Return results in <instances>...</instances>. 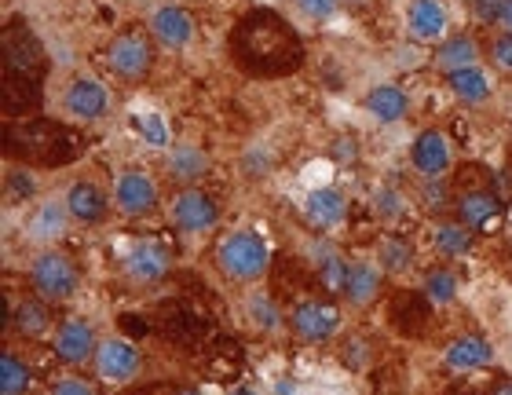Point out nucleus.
Masks as SVG:
<instances>
[{"label":"nucleus","instance_id":"obj_23","mask_svg":"<svg viewBox=\"0 0 512 395\" xmlns=\"http://www.w3.org/2000/svg\"><path fill=\"white\" fill-rule=\"evenodd\" d=\"M447 88L458 103H465V107H480V103L491 99L494 85H491V77H487V70H480V66H465V70L447 74Z\"/></svg>","mask_w":512,"mask_h":395},{"label":"nucleus","instance_id":"obj_18","mask_svg":"<svg viewBox=\"0 0 512 395\" xmlns=\"http://www.w3.org/2000/svg\"><path fill=\"white\" fill-rule=\"evenodd\" d=\"M491 359H494V348L480 333H465L458 341H450L447 352H443V363H447V370H454V374H472V370L487 366Z\"/></svg>","mask_w":512,"mask_h":395},{"label":"nucleus","instance_id":"obj_31","mask_svg":"<svg viewBox=\"0 0 512 395\" xmlns=\"http://www.w3.org/2000/svg\"><path fill=\"white\" fill-rule=\"evenodd\" d=\"M425 293L432 304L447 308V304L458 300V278L450 275V271H432V275L425 278Z\"/></svg>","mask_w":512,"mask_h":395},{"label":"nucleus","instance_id":"obj_36","mask_svg":"<svg viewBox=\"0 0 512 395\" xmlns=\"http://www.w3.org/2000/svg\"><path fill=\"white\" fill-rule=\"evenodd\" d=\"M377 213L381 216H388V220H395V216L403 213V198H399V194L395 191H388V187H384V191H377Z\"/></svg>","mask_w":512,"mask_h":395},{"label":"nucleus","instance_id":"obj_37","mask_svg":"<svg viewBox=\"0 0 512 395\" xmlns=\"http://www.w3.org/2000/svg\"><path fill=\"white\" fill-rule=\"evenodd\" d=\"M502 11H505V0H476V15L483 22H502Z\"/></svg>","mask_w":512,"mask_h":395},{"label":"nucleus","instance_id":"obj_41","mask_svg":"<svg viewBox=\"0 0 512 395\" xmlns=\"http://www.w3.org/2000/svg\"><path fill=\"white\" fill-rule=\"evenodd\" d=\"M231 395H256V392H253V388H235Z\"/></svg>","mask_w":512,"mask_h":395},{"label":"nucleus","instance_id":"obj_42","mask_svg":"<svg viewBox=\"0 0 512 395\" xmlns=\"http://www.w3.org/2000/svg\"><path fill=\"white\" fill-rule=\"evenodd\" d=\"M494 395H512V385H502V388H498V392H494Z\"/></svg>","mask_w":512,"mask_h":395},{"label":"nucleus","instance_id":"obj_24","mask_svg":"<svg viewBox=\"0 0 512 395\" xmlns=\"http://www.w3.org/2000/svg\"><path fill=\"white\" fill-rule=\"evenodd\" d=\"M465 66H480V48H476V37H469V33H454V37H447V41H439L436 70H443V74H454V70H465Z\"/></svg>","mask_w":512,"mask_h":395},{"label":"nucleus","instance_id":"obj_4","mask_svg":"<svg viewBox=\"0 0 512 395\" xmlns=\"http://www.w3.org/2000/svg\"><path fill=\"white\" fill-rule=\"evenodd\" d=\"M107 66L110 74L125 81V85H136L154 70V48L143 33H118L107 48Z\"/></svg>","mask_w":512,"mask_h":395},{"label":"nucleus","instance_id":"obj_32","mask_svg":"<svg viewBox=\"0 0 512 395\" xmlns=\"http://www.w3.org/2000/svg\"><path fill=\"white\" fill-rule=\"evenodd\" d=\"M33 191H37V180L30 176V169H11L8 172V202L11 205L30 202Z\"/></svg>","mask_w":512,"mask_h":395},{"label":"nucleus","instance_id":"obj_10","mask_svg":"<svg viewBox=\"0 0 512 395\" xmlns=\"http://www.w3.org/2000/svg\"><path fill=\"white\" fill-rule=\"evenodd\" d=\"M341 326V311L326 304V300H300L297 308H293V333H297L300 341L308 344H322L330 341L333 333Z\"/></svg>","mask_w":512,"mask_h":395},{"label":"nucleus","instance_id":"obj_19","mask_svg":"<svg viewBox=\"0 0 512 395\" xmlns=\"http://www.w3.org/2000/svg\"><path fill=\"white\" fill-rule=\"evenodd\" d=\"M381 271L384 267L370 264V260H352V264H348V275H344L341 297L348 300L352 308H366V304L381 293Z\"/></svg>","mask_w":512,"mask_h":395},{"label":"nucleus","instance_id":"obj_40","mask_svg":"<svg viewBox=\"0 0 512 395\" xmlns=\"http://www.w3.org/2000/svg\"><path fill=\"white\" fill-rule=\"evenodd\" d=\"M341 4H348V8H355V11H359V8H370V0H341Z\"/></svg>","mask_w":512,"mask_h":395},{"label":"nucleus","instance_id":"obj_33","mask_svg":"<svg viewBox=\"0 0 512 395\" xmlns=\"http://www.w3.org/2000/svg\"><path fill=\"white\" fill-rule=\"evenodd\" d=\"M293 8L311 22H330L341 8V0H293Z\"/></svg>","mask_w":512,"mask_h":395},{"label":"nucleus","instance_id":"obj_2","mask_svg":"<svg viewBox=\"0 0 512 395\" xmlns=\"http://www.w3.org/2000/svg\"><path fill=\"white\" fill-rule=\"evenodd\" d=\"M216 267L220 275L231 278V282H260L271 267V249H267L264 235H256L249 227H238V231H227L216 246Z\"/></svg>","mask_w":512,"mask_h":395},{"label":"nucleus","instance_id":"obj_17","mask_svg":"<svg viewBox=\"0 0 512 395\" xmlns=\"http://www.w3.org/2000/svg\"><path fill=\"white\" fill-rule=\"evenodd\" d=\"M344 216H348V198H344L337 187H330V183L311 187L308 198H304V220H308L315 231H333V227H341Z\"/></svg>","mask_w":512,"mask_h":395},{"label":"nucleus","instance_id":"obj_27","mask_svg":"<svg viewBox=\"0 0 512 395\" xmlns=\"http://www.w3.org/2000/svg\"><path fill=\"white\" fill-rule=\"evenodd\" d=\"M308 253H311V264H315V271H319V278H322V286L333 289V293H341L344 275H348V260L330 246H308Z\"/></svg>","mask_w":512,"mask_h":395},{"label":"nucleus","instance_id":"obj_15","mask_svg":"<svg viewBox=\"0 0 512 395\" xmlns=\"http://www.w3.org/2000/svg\"><path fill=\"white\" fill-rule=\"evenodd\" d=\"M99 337L96 330H92V322L85 319H66L63 326H59V333H55V355L63 359L66 366H81L88 363V359H96L99 352Z\"/></svg>","mask_w":512,"mask_h":395},{"label":"nucleus","instance_id":"obj_28","mask_svg":"<svg viewBox=\"0 0 512 395\" xmlns=\"http://www.w3.org/2000/svg\"><path fill=\"white\" fill-rule=\"evenodd\" d=\"M246 315H249V322H253L256 330H264V333H275L278 326H282V311H278V304L271 297H267L264 289L249 293Z\"/></svg>","mask_w":512,"mask_h":395},{"label":"nucleus","instance_id":"obj_8","mask_svg":"<svg viewBox=\"0 0 512 395\" xmlns=\"http://www.w3.org/2000/svg\"><path fill=\"white\" fill-rule=\"evenodd\" d=\"M450 161H454V150H450V139L439 129L417 132L414 147H410V165H414L417 176L425 180H443L450 172Z\"/></svg>","mask_w":512,"mask_h":395},{"label":"nucleus","instance_id":"obj_30","mask_svg":"<svg viewBox=\"0 0 512 395\" xmlns=\"http://www.w3.org/2000/svg\"><path fill=\"white\" fill-rule=\"evenodd\" d=\"M377 257H381L384 271L403 275V271H410V267H414V246H410V242H403V238H381Z\"/></svg>","mask_w":512,"mask_h":395},{"label":"nucleus","instance_id":"obj_35","mask_svg":"<svg viewBox=\"0 0 512 395\" xmlns=\"http://www.w3.org/2000/svg\"><path fill=\"white\" fill-rule=\"evenodd\" d=\"M491 63H494V70H502V74H512V33H502V37H494V44H491Z\"/></svg>","mask_w":512,"mask_h":395},{"label":"nucleus","instance_id":"obj_11","mask_svg":"<svg viewBox=\"0 0 512 395\" xmlns=\"http://www.w3.org/2000/svg\"><path fill=\"white\" fill-rule=\"evenodd\" d=\"M63 198H66V209H70V216H74V224H81V227L103 224V220H107V213H110V202H114V194L103 191L96 180L70 183Z\"/></svg>","mask_w":512,"mask_h":395},{"label":"nucleus","instance_id":"obj_7","mask_svg":"<svg viewBox=\"0 0 512 395\" xmlns=\"http://www.w3.org/2000/svg\"><path fill=\"white\" fill-rule=\"evenodd\" d=\"M158 180L143 169H125L114 180V205L125 216H150L158 209Z\"/></svg>","mask_w":512,"mask_h":395},{"label":"nucleus","instance_id":"obj_12","mask_svg":"<svg viewBox=\"0 0 512 395\" xmlns=\"http://www.w3.org/2000/svg\"><path fill=\"white\" fill-rule=\"evenodd\" d=\"M121 275L132 286H154L158 278L169 275V249L158 242H136L121 260Z\"/></svg>","mask_w":512,"mask_h":395},{"label":"nucleus","instance_id":"obj_16","mask_svg":"<svg viewBox=\"0 0 512 395\" xmlns=\"http://www.w3.org/2000/svg\"><path fill=\"white\" fill-rule=\"evenodd\" d=\"M447 26H450V15L443 0H410L406 4V33L414 41H425V44L447 41Z\"/></svg>","mask_w":512,"mask_h":395},{"label":"nucleus","instance_id":"obj_26","mask_svg":"<svg viewBox=\"0 0 512 395\" xmlns=\"http://www.w3.org/2000/svg\"><path fill=\"white\" fill-rule=\"evenodd\" d=\"M48 326H52V315L44 308V300H19L11 308V330L19 337H41Z\"/></svg>","mask_w":512,"mask_h":395},{"label":"nucleus","instance_id":"obj_20","mask_svg":"<svg viewBox=\"0 0 512 395\" xmlns=\"http://www.w3.org/2000/svg\"><path fill=\"white\" fill-rule=\"evenodd\" d=\"M458 220L469 231H491L502 220V202L491 191H469L458 198Z\"/></svg>","mask_w":512,"mask_h":395},{"label":"nucleus","instance_id":"obj_14","mask_svg":"<svg viewBox=\"0 0 512 395\" xmlns=\"http://www.w3.org/2000/svg\"><path fill=\"white\" fill-rule=\"evenodd\" d=\"M150 33H154V41L161 48H169V52H180L187 44L194 41V19L191 11L180 8V4H161V8L150 11Z\"/></svg>","mask_w":512,"mask_h":395},{"label":"nucleus","instance_id":"obj_43","mask_svg":"<svg viewBox=\"0 0 512 395\" xmlns=\"http://www.w3.org/2000/svg\"><path fill=\"white\" fill-rule=\"evenodd\" d=\"M180 395H198V392H180Z\"/></svg>","mask_w":512,"mask_h":395},{"label":"nucleus","instance_id":"obj_21","mask_svg":"<svg viewBox=\"0 0 512 395\" xmlns=\"http://www.w3.org/2000/svg\"><path fill=\"white\" fill-rule=\"evenodd\" d=\"M366 114L377 125H395V121H403L410 114V96L399 85H377L366 96Z\"/></svg>","mask_w":512,"mask_h":395},{"label":"nucleus","instance_id":"obj_22","mask_svg":"<svg viewBox=\"0 0 512 395\" xmlns=\"http://www.w3.org/2000/svg\"><path fill=\"white\" fill-rule=\"evenodd\" d=\"M165 172H169L176 183L202 180L205 172H209V154H205L202 147H194V143H176V147H169V154H165Z\"/></svg>","mask_w":512,"mask_h":395},{"label":"nucleus","instance_id":"obj_13","mask_svg":"<svg viewBox=\"0 0 512 395\" xmlns=\"http://www.w3.org/2000/svg\"><path fill=\"white\" fill-rule=\"evenodd\" d=\"M92 363H96L99 381H107V385H128L139 374V352L128 341H121V337H107V341L99 344Z\"/></svg>","mask_w":512,"mask_h":395},{"label":"nucleus","instance_id":"obj_5","mask_svg":"<svg viewBox=\"0 0 512 395\" xmlns=\"http://www.w3.org/2000/svg\"><path fill=\"white\" fill-rule=\"evenodd\" d=\"M63 110L74 121H85V125H96V121L107 118L110 110V92L107 85L92 74H74L63 88Z\"/></svg>","mask_w":512,"mask_h":395},{"label":"nucleus","instance_id":"obj_34","mask_svg":"<svg viewBox=\"0 0 512 395\" xmlns=\"http://www.w3.org/2000/svg\"><path fill=\"white\" fill-rule=\"evenodd\" d=\"M139 132H143V139H147L150 147H161V150L169 147V125L154 110H147V118H139Z\"/></svg>","mask_w":512,"mask_h":395},{"label":"nucleus","instance_id":"obj_9","mask_svg":"<svg viewBox=\"0 0 512 395\" xmlns=\"http://www.w3.org/2000/svg\"><path fill=\"white\" fill-rule=\"evenodd\" d=\"M70 220H74V216L66 209V198L52 194V198L37 202V209H33L30 220H26V242H33V246H55V242L66 235Z\"/></svg>","mask_w":512,"mask_h":395},{"label":"nucleus","instance_id":"obj_29","mask_svg":"<svg viewBox=\"0 0 512 395\" xmlns=\"http://www.w3.org/2000/svg\"><path fill=\"white\" fill-rule=\"evenodd\" d=\"M30 388V366L15 352L0 355V395H22Z\"/></svg>","mask_w":512,"mask_h":395},{"label":"nucleus","instance_id":"obj_39","mask_svg":"<svg viewBox=\"0 0 512 395\" xmlns=\"http://www.w3.org/2000/svg\"><path fill=\"white\" fill-rule=\"evenodd\" d=\"M505 33H512V0H505V11H502V22H498Z\"/></svg>","mask_w":512,"mask_h":395},{"label":"nucleus","instance_id":"obj_38","mask_svg":"<svg viewBox=\"0 0 512 395\" xmlns=\"http://www.w3.org/2000/svg\"><path fill=\"white\" fill-rule=\"evenodd\" d=\"M52 395H96L85 381H77V377H63L59 385H52Z\"/></svg>","mask_w":512,"mask_h":395},{"label":"nucleus","instance_id":"obj_6","mask_svg":"<svg viewBox=\"0 0 512 395\" xmlns=\"http://www.w3.org/2000/svg\"><path fill=\"white\" fill-rule=\"evenodd\" d=\"M169 216L180 235H205V231H213L220 224V205H216L213 194L187 187V191H180L172 198Z\"/></svg>","mask_w":512,"mask_h":395},{"label":"nucleus","instance_id":"obj_1","mask_svg":"<svg viewBox=\"0 0 512 395\" xmlns=\"http://www.w3.org/2000/svg\"><path fill=\"white\" fill-rule=\"evenodd\" d=\"M231 55L249 74L286 77L304 63V41L278 11L256 8L231 30Z\"/></svg>","mask_w":512,"mask_h":395},{"label":"nucleus","instance_id":"obj_3","mask_svg":"<svg viewBox=\"0 0 512 395\" xmlns=\"http://www.w3.org/2000/svg\"><path fill=\"white\" fill-rule=\"evenodd\" d=\"M30 286L41 300H52V304H63L77 293L81 286V275H77L74 260L59 253V249H44L37 253L30 264Z\"/></svg>","mask_w":512,"mask_h":395},{"label":"nucleus","instance_id":"obj_25","mask_svg":"<svg viewBox=\"0 0 512 395\" xmlns=\"http://www.w3.org/2000/svg\"><path fill=\"white\" fill-rule=\"evenodd\" d=\"M432 242H436L439 257L465 260L472 253V246H476V235H472L461 220H447V224H436V231H432Z\"/></svg>","mask_w":512,"mask_h":395}]
</instances>
